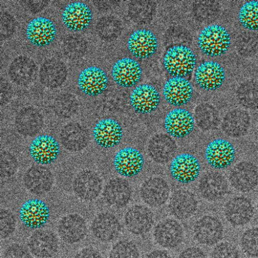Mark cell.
<instances>
[{"label": "cell", "instance_id": "cell-1", "mask_svg": "<svg viewBox=\"0 0 258 258\" xmlns=\"http://www.w3.org/2000/svg\"><path fill=\"white\" fill-rule=\"evenodd\" d=\"M231 44L230 34L225 28L219 25L206 27L198 38V45L200 50L205 55L212 57L226 54Z\"/></svg>", "mask_w": 258, "mask_h": 258}, {"label": "cell", "instance_id": "cell-2", "mask_svg": "<svg viewBox=\"0 0 258 258\" xmlns=\"http://www.w3.org/2000/svg\"><path fill=\"white\" fill-rule=\"evenodd\" d=\"M197 57L188 47L178 45L170 48L163 58V66L172 77L185 78L195 70Z\"/></svg>", "mask_w": 258, "mask_h": 258}, {"label": "cell", "instance_id": "cell-3", "mask_svg": "<svg viewBox=\"0 0 258 258\" xmlns=\"http://www.w3.org/2000/svg\"><path fill=\"white\" fill-rule=\"evenodd\" d=\"M226 80L224 68L217 61L208 60L201 63L197 69L195 80L205 91H216L222 87Z\"/></svg>", "mask_w": 258, "mask_h": 258}, {"label": "cell", "instance_id": "cell-4", "mask_svg": "<svg viewBox=\"0 0 258 258\" xmlns=\"http://www.w3.org/2000/svg\"><path fill=\"white\" fill-rule=\"evenodd\" d=\"M235 149L233 144L223 139H215L207 145L205 158L214 169H223L230 166L235 159Z\"/></svg>", "mask_w": 258, "mask_h": 258}, {"label": "cell", "instance_id": "cell-5", "mask_svg": "<svg viewBox=\"0 0 258 258\" xmlns=\"http://www.w3.org/2000/svg\"><path fill=\"white\" fill-rule=\"evenodd\" d=\"M201 170L200 161L195 156L182 154L176 156L169 166L170 173L176 181L188 184L196 181Z\"/></svg>", "mask_w": 258, "mask_h": 258}, {"label": "cell", "instance_id": "cell-6", "mask_svg": "<svg viewBox=\"0 0 258 258\" xmlns=\"http://www.w3.org/2000/svg\"><path fill=\"white\" fill-rule=\"evenodd\" d=\"M50 211L44 201L31 199L26 201L19 210V218L26 227L32 229H41L49 221Z\"/></svg>", "mask_w": 258, "mask_h": 258}, {"label": "cell", "instance_id": "cell-7", "mask_svg": "<svg viewBox=\"0 0 258 258\" xmlns=\"http://www.w3.org/2000/svg\"><path fill=\"white\" fill-rule=\"evenodd\" d=\"M144 163L142 154L133 147H126L119 150L113 161L117 173L127 178L138 175L143 169Z\"/></svg>", "mask_w": 258, "mask_h": 258}, {"label": "cell", "instance_id": "cell-8", "mask_svg": "<svg viewBox=\"0 0 258 258\" xmlns=\"http://www.w3.org/2000/svg\"><path fill=\"white\" fill-rule=\"evenodd\" d=\"M193 234L195 240L202 245L208 246L216 245L223 237V225L217 218L205 216L195 223Z\"/></svg>", "mask_w": 258, "mask_h": 258}, {"label": "cell", "instance_id": "cell-9", "mask_svg": "<svg viewBox=\"0 0 258 258\" xmlns=\"http://www.w3.org/2000/svg\"><path fill=\"white\" fill-rule=\"evenodd\" d=\"M60 152V146L53 137L42 135L36 137L29 147L30 155L35 162L47 165L55 162Z\"/></svg>", "mask_w": 258, "mask_h": 258}, {"label": "cell", "instance_id": "cell-10", "mask_svg": "<svg viewBox=\"0 0 258 258\" xmlns=\"http://www.w3.org/2000/svg\"><path fill=\"white\" fill-rule=\"evenodd\" d=\"M93 18L91 8L81 2L68 5L61 15L63 25L73 32H81L87 29L92 23Z\"/></svg>", "mask_w": 258, "mask_h": 258}, {"label": "cell", "instance_id": "cell-11", "mask_svg": "<svg viewBox=\"0 0 258 258\" xmlns=\"http://www.w3.org/2000/svg\"><path fill=\"white\" fill-rule=\"evenodd\" d=\"M31 254L36 258H50L59 249L57 236L49 229H39L30 236L28 243Z\"/></svg>", "mask_w": 258, "mask_h": 258}, {"label": "cell", "instance_id": "cell-12", "mask_svg": "<svg viewBox=\"0 0 258 258\" xmlns=\"http://www.w3.org/2000/svg\"><path fill=\"white\" fill-rule=\"evenodd\" d=\"M142 73L141 67L137 61L124 57L118 60L113 64L112 77L119 87L132 88L140 81Z\"/></svg>", "mask_w": 258, "mask_h": 258}, {"label": "cell", "instance_id": "cell-13", "mask_svg": "<svg viewBox=\"0 0 258 258\" xmlns=\"http://www.w3.org/2000/svg\"><path fill=\"white\" fill-rule=\"evenodd\" d=\"M196 120L192 114L183 109H175L166 116L164 128L173 138L183 139L189 136L195 127Z\"/></svg>", "mask_w": 258, "mask_h": 258}, {"label": "cell", "instance_id": "cell-14", "mask_svg": "<svg viewBox=\"0 0 258 258\" xmlns=\"http://www.w3.org/2000/svg\"><path fill=\"white\" fill-rule=\"evenodd\" d=\"M153 235L158 245L163 248L174 249L182 243L184 232L178 221L173 219H167L156 225Z\"/></svg>", "mask_w": 258, "mask_h": 258}, {"label": "cell", "instance_id": "cell-15", "mask_svg": "<svg viewBox=\"0 0 258 258\" xmlns=\"http://www.w3.org/2000/svg\"><path fill=\"white\" fill-rule=\"evenodd\" d=\"M57 29L50 19L43 17H37L30 21L26 35L29 41L36 47L47 46L56 36Z\"/></svg>", "mask_w": 258, "mask_h": 258}, {"label": "cell", "instance_id": "cell-16", "mask_svg": "<svg viewBox=\"0 0 258 258\" xmlns=\"http://www.w3.org/2000/svg\"><path fill=\"white\" fill-rule=\"evenodd\" d=\"M154 223L153 211L145 206H134L125 214V226L127 230L134 235L146 234L152 229Z\"/></svg>", "mask_w": 258, "mask_h": 258}, {"label": "cell", "instance_id": "cell-17", "mask_svg": "<svg viewBox=\"0 0 258 258\" xmlns=\"http://www.w3.org/2000/svg\"><path fill=\"white\" fill-rule=\"evenodd\" d=\"M93 134L94 141L99 146L109 149L120 143L123 138V129L117 120L106 118L95 124Z\"/></svg>", "mask_w": 258, "mask_h": 258}, {"label": "cell", "instance_id": "cell-18", "mask_svg": "<svg viewBox=\"0 0 258 258\" xmlns=\"http://www.w3.org/2000/svg\"><path fill=\"white\" fill-rule=\"evenodd\" d=\"M130 102L137 113L148 114L157 109L160 103V95L153 85L141 84L133 91Z\"/></svg>", "mask_w": 258, "mask_h": 258}, {"label": "cell", "instance_id": "cell-19", "mask_svg": "<svg viewBox=\"0 0 258 258\" xmlns=\"http://www.w3.org/2000/svg\"><path fill=\"white\" fill-rule=\"evenodd\" d=\"M109 79L102 69L91 67L80 74L78 85L79 90L85 95L96 97L102 94L107 88Z\"/></svg>", "mask_w": 258, "mask_h": 258}, {"label": "cell", "instance_id": "cell-20", "mask_svg": "<svg viewBox=\"0 0 258 258\" xmlns=\"http://www.w3.org/2000/svg\"><path fill=\"white\" fill-rule=\"evenodd\" d=\"M229 179L236 190L243 192L251 191L258 185V169L250 162H240L231 170Z\"/></svg>", "mask_w": 258, "mask_h": 258}, {"label": "cell", "instance_id": "cell-21", "mask_svg": "<svg viewBox=\"0 0 258 258\" xmlns=\"http://www.w3.org/2000/svg\"><path fill=\"white\" fill-rule=\"evenodd\" d=\"M158 47L156 35L146 29L134 32L127 40V48L135 57L145 59L154 55Z\"/></svg>", "mask_w": 258, "mask_h": 258}, {"label": "cell", "instance_id": "cell-22", "mask_svg": "<svg viewBox=\"0 0 258 258\" xmlns=\"http://www.w3.org/2000/svg\"><path fill=\"white\" fill-rule=\"evenodd\" d=\"M57 232L64 243L74 244L82 241L88 233V226L79 215L69 214L58 222Z\"/></svg>", "mask_w": 258, "mask_h": 258}, {"label": "cell", "instance_id": "cell-23", "mask_svg": "<svg viewBox=\"0 0 258 258\" xmlns=\"http://www.w3.org/2000/svg\"><path fill=\"white\" fill-rule=\"evenodd\" d=\"M163 95L168 103L179 107L191 100L193 88L190 82L185 78L171 77L164 85Z\"/></svg>", "mask_w": 258, "mask_h": 258}, {"label": "cell", "instance_id": "cell-24", "mask_svg": "<svg viewBox=\"0 0 258 258\" xmlns=\"http://www.w3.org/2000/svg\"><path fill=\"white\" fill-rule=\"evenodd\" d=\"M199 190L202 197L211 202L223 200L227 195L228 184L221 173L211 171L204 175L199 183Z\"/></svg>", "mask_w": 258, "mask_h": 258}, {"label": "cell", "instance_id": "cell-25", "mask_svg": "<svg viewBox=\"0 0 258 258\" xmlns=\"http://www.w3.org/2000/svg\"><path fill=\"white\" fill-rule=\"evenodd\" d=\"M224 213L226 219L232 226L241 227L251 220L254 209L251 201L247 198L235 197L226 204Z\"/></svg>", "mask_w": 258, "mask_h": 258}, {"label": "cell", "instance_id": "cell-26", "mask_svg": "<svg viewBox=\"0 0 258 258\" xmlns=\"http://www.w3.org/2000/svg\"><path fill=\"white\" fill-rule=\"evenodd\" d=\"M140 195L146 204L158 208L166 203L169 197L170 188L168 183L163 178H150L142 184Z\"/></svg>", "mask_w": 258, "mask_h": 258}, {"label": "cell", "instance_id": "cell-27", "mask_svg": "<svg viewBox=\"0 0 258 258\" xmlns=\"http://www.w3.org/2000/svg\"><path fill=\"white\" fill-rule=\"evenodd\" d=\"M149 156L159 164H166L175 157L177 145L168 135L159 134L150 140L148 145Z\"/></svg>", "mask_w": 258, "mask_h": 258}, {"label": "cell", "instance_id": "cell-28", "mask_svg": "<svg viewBox=\"0 0 258 258\" xmlns=\"http://www.w3.org/2000/svg\"><path fill=\"white\" fill-rule=\"evenodd\" d=\"M91 231L98 240L105 242L116 239L121 232V225L114 214L109 212L100 213L94 219Z\"/></svg>", "mask_w": 258, "mask_h": 258}, {"label": "cell", "instance_id": "cell-29", "mask_svg": "<svg viewBox=\"0 0 258 258\" xmlns=\"http://www.w3.org/2000/svg\"><path fill=\"white\" fill-rule=\"evenodd\" d=\"M198 201L195 195L187 190H178L171 197L169 210L172 215L179 220L191 218L198 209Z\"/></svg>", "mask_w": 258, "mask_h": 258}, {"label": "cell", "instance_id": "cell-30", "mask_svg": "<svg viewBox=\"0 0 258 258\" xmlns=\"http://www.w3.org/2000/svg\"><path fill=\"white\" fill-rule=\"evenodd\" d=\"M250 125L251 118L248 112L235 109L226 114L222 121V128L226 136L237 139L247 134Z\"/></svg>", "mask_w": 258, "mask_h": 258}, {"label": "cell", "instance_id": "cell-31", "mask_svg": "<svg viewBox=\"0 0 258 258\" xmlns=\"http://www.w3.org/2000/svg\"><path fill=\"white\" fill-rule=\"evenodd\" d=\"M132 188L129 183L122 178H116L107 185L104 197L111 205L118 208H123L130 202Z\"/></svg>", "mask_w": 258, "mask_h": 258}, {"label": "cell", "instance_id": "cell-32", "mask_svg": "<svg viewBox=\"0 0 258 258\" xmlns=\"http://www.w3.org/2000/svg\"><path fill=\"white\" fill-rule=\"evenodd\" d=\"M75 184L77 192L84 200H94L98 196L102 188L100 179L90 172L80 176Z\"/></svg>", "mask_w": 258, "mask_h": 258}, {"label": "cell", "instance_id": "cell-33", "mask_svg": "<svg viewBox=\"0 0 258 258\" xmlns=\"http://www.w3.org/2000/svg\"><path fill=\"white\" fill-rule=\"evenodd\" d=\"M239 103L245 109H258V83L247 81L241 85L236 93Z\"/></svg>", "mask_w": 258, "mask_h": 258}, {"label": "cell", "instance_id": "cell-34", "mask_svg": "<svg viewBox=\"0 0 258 258\" xmlns=\"http://www.w3.org/2000/svg\"><path fill=\"white\" fill-rule=\"evenodd\" d=\"M238 18L244 29L251 31H258V1L245 3L240 9Z\"/></svg>", "mask_w": 258, "mask_h": 258}, {"label": "cell", "instance_id": "cell-35", "mask_svg": "<svg viewBox=\"0 0 258 258\" xmlns=\"http://www.w3.org/2000/svg\"><path fill=\"white\" fill-rule=\"evenodd\" d=\"M61 135L63 145L75 152L81 150L87 143L85 133L80 126H68Z\"/></svg>", "mask_w": 258, "mask_h": 258}, {"label": "cell", "instance_id": "cell-36", "mask_svg": "<svg viewBox=\"0 0 258 258\" xmlns=\"http://www.w3.org/2000/svg\"><path fill=\"white\" fill-rule=\"evenodd\" d=\"M140 253L137 245L128 240H120L112 247L110 258H140Z\"/></svg>", "mask_w": 258, "mask_h": 258}, {"label": "cell", "instance_id": "cell-37", "mask_svg": "<svg viewBox=\"0 0 258 258\" xmlns=\"http://www.w3.org/2000/svg\"><path fill=\"white\" fill-rule=\"evenodd\" d=\"M241 247L243 252L252 257H258V227L246 230L242 235Z\"/></svg>", "mask_w": 258, "mask_h": 258}, {"label": "cell", "instance_id": "cell-38", "mask_svg": "<svg viewBox=\"0 0 258 258\" xmlns=\"http://www.w3.org/2000/svg\"><path fill=\"white\" fill-rule=\"evenodd\" d=\"M236 45L242 55H253L258 51V36L252 32L243 33L236 39Z\"/></svg>", "mask_w": 258, "mask_h": 258}, {"label": "cell", "instance_id": "cell-39", "mask_svg": "<svg viewBox=\"0 0 258 258\" xmlns=\"http://www.w3.org/2000/svg\"><path fill=\"white\" fill-rule=\"evenodd\" d=\"M196 121L202 130L210 131L218 126L219 122V114L212 107H207L201 114L196 117Z\"/></svg>", "mask_w": 258, "mask_h": 258}, {"label": "cell", "instance_id": "cell-40", "mask_svg": "<svg viewBox=\"0 0 258 258\" xmlns=\"http://www.w3.org/2000/svg\"><path fill=\"white\" fill-rule=\"evenodd\" d=\"M16 221L12 212L7 210L1 211V238L7 239L15 231Z\"/></svg>", "mask_w": 258, "mask_h": 258}, {"label": "cell", "instance_id": "cell-41", "mask_svg": "<svg viewBox=\"0 0 258 258\" xmlns=\"http://www.w3.org/2000/svg\"><path fill=\"white\" fill-rule=\"evenodd\" d=\"M211 258H240L239 250L228 242H222L215 247Z\"/></svg>", "mask_w": 258, "mask_h": 258}, {"label": "cell", "instance_id": "cell-42", "mask_svg": "<svg viewBox=\"0 0 258 258\" xmlns=\"http://www.w3.org/2000/svg\"><path fill=\"white\" fill-rule=\"evenodd\" d=\"M3 258H32L26 246L17 243L11 244L4 251Z\"/></svg>", "mask_w": 258, "mask_h": 258}, {"label": "cell", "instance_id": "cell-43", "mask_svg": "<svg viewBox=\"0 0 258 258\" xmlns=\"http://www.w3.org/2000/svg\"><path fill=\"white\" fill-rule=\"evenodd\" d=\"M178 258H208V256L201 248L193 246L183 250Z\"/></svg>", "mask_w": 258, "mask_h": 258}, {"label": "cell", "instance_id": "cell-44", "mask_svg": "<svg viewBox=\"0 0 258 258\" xmlns=\"http://www.w3.org/2000/svg\"><path fill=\"white\" fill-rule=\"evenodd\" d=\"M74 258H103L101 253L93 247H86L79 251Z\"/></svg>", "mask_w": 258, "mask_h": 258}, {"label": "cell", "instance_id": "cell-45", "mask_svg": "<svg viewBox=\"0 0 258 258\" xmlns=\"http://www.w3.org/2000/svg\"><path fill=\"white\" fill-rule=\"evenodd\" d=\"M145 258H173L170 253L166 250L161 249L154 250L150 252Z\"/></svg>", "mask_w": 258, "mask_h": 258}, {"label": "cell", "instance_id": "cell-46", "mask_svg": "<svg viewBox=\"0 0 258 258\" xmlns=\"http://www.w3.org/2000/svg\"><path fill=\"white\" fill-rule=\"evenodd\" d=\"M257 211H258V201H257Z\"/></svg>", "mask_w": 258, "mask_h": 258}]
</instances>
